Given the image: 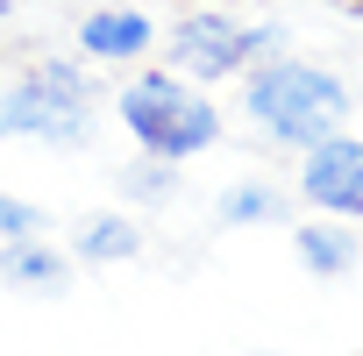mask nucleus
<instances>
[{
	"label": "nucleus",
	"instance_id": "nucleus-1",
	"mask_svg": "<svg viewBox=\"0 0 363 356\" xmlns=\"http://www.w3.org/2000/svg\"><path fill=\"white\" fill-rule=\"evenodd\" d=\"M349 86L328 72V65H306V57H264L242 72V114L264 143L278 150H320L328 135L349 128Z\"/></svg>",
	"mask_w": 363,
	"mask_h": 356
},
{
	"label": "nucleus",
	"instance_id": "nucleus-2",
	"mask_svg": "<svg viewBox=\"0 0 363 356\" xmlns=\"http://www.w3.org/2000/svg\"><path fill=\"white\" fill-rule=\"evenodd\" d=\"M43 143V150H86L93 143V79L72 57H36L0 86V143Z\"/></svg>",
	"mask_w": 363,
	"mask_h": 356
},
{
	"label": "nucleus",
	"instance_id": "nucleus-3",
	"mask_svg": "<svg viewBox=\"0 0 363 356\" xmlns=\"http://www.w3.org/2000/svg\"><path fill=\"white\" fill-rule=\"evenodd\" d=\"M121 121L135 135L143 157H164V164H186V157H207L221 143V107L186 79V72H135L121 86Z\"/></svg>",
	"mask_w": 363,
	"mask_h": 356
},
{
	"label": "nucleus",
	"instance_id": "nucleus-4",
	"mask_svg": "<svg viewBox=\"0 0 363 356\" xmlns=\"http://www.w3.org/2000/svg\"><path fill=\"white\" fill-rule=\"evenodd\" d=\"M264 57H285L278 22H242L228 8H200V15H178V29H171V65H186L193 86H221Z\"/></svg>",
	"mask_w": 363,
	"mask_h": 356
},
{
	"label": "nucleus",
	"instance_id": "nucleus-5",
	"mask_svg": "<svg viewBox=\"0 0 363 356\" xmlns=\"http://www.w3.org/2000/svg\"><path fill=\"white\" fill-rule=\"evenodd\" d=\"M299 193L328 221H363V135H328L320 150L299 157Z\"/></svg>",
	"mask_w": 363,
	"mask_h": 356
},
{
	"label": "nucleus",
	"instance_id": "nucleus-6",
	"mask_svg": "<svg viewBox=\"0 0 363 356\" xmlns=\"http://www.w3.org/2000/svg\"><path fill=\"white\" fill-rule=\"evenodd\" d=\"M72 36H79V57H93V65H135L157 43V22L143 8H93V15H79Z\"/></svg>",
	"mask_w": 363,
	"mask_h": 356
},
{
	"label": "nucleus",
	"instance_id": "nucleus-7",
	"mask_svg": "<svg viewBox=\"0 0 363 356\" xmlns=\"http://www.w3.org/2000/svg\"><path fill=\"white\" fill-rule=\"evenodd\" d=\"M0 285L8 292H29V299H65L72 292V257L36 235V243H0Z\"/></svg>",
	"mask_w": 363,
	"mask_h": 356
},
{
	"label": "nucleus",
	"instance_id": "nucleus-8",
	"mask_svg": "<svg viewBox=\"0 0 363 356\" xmlns=\"http://www.w3.org/2000/svg\"><path fill=\"white\" fill-rule=\"evenodd\" d=\"M128 257H143L135 214L100 207V214H79V221H72V264H128Z\"/></svg>",
	"mask_w": 363,
	"mask_h": 356
},
{
	"label": "nucleus",
	"instance_id": "nucleus-9",
	"mask_svg": "<svg viewBox=\"0 0 363 356\" xmlns=\"http://www.w3.org/2000/svg\"><path fill=\"white\" fill-rule=\"evenodd\" d=\"M292 250H299V264H306L313 278H342V271H356V257H363V243H356L349 221H299V228H292Z\"/></svg>",
	"mask_w": 363,
	"mask_h": 356
},
{
	"label": "nucleus",
	"instance_id": "nucleus-10",
	"mask_svg": "<svg viewBox=\"0 0 363 356\" xmlns=\"http://www.w3.org/2000/svg\"><path fill=\"white\" fill-rule=\"evenodd\" d=\"M214 221H221V228H264V221H285V193L264 186V178H235V186L214 200Z\"/></svg>",
	"mask_w": 363,
	"mask_h": 356
},
{
	"label": "nucleus",
	"instance_id": "nucleus-11",
	"mask_svg": "<svg viewBox=\"0 0 363 356\" xmlns=\"http://www.w3.org/2000/svg\"><path fill=\"white\" fill-rule=\"evenodd\" d=\"M114 186L128 193V207H164V200L178 193V164H164V157H135Z\"/></svg>",
	"mask_w": 363,
	"mask_h": 356
},
{
	"label": "nucleus",
	"instance_id": "nucleus-12",
	"mask_svg": "<svg viewBox=\"0 0 363 356\" xmlns=\"http://www.w3.org/2000/svg\"><path fill=\"white\" fill-rule=\"evenodd\" d=\"M36 235H50V214L15 200V193H0V243H36Z\"/></svg>",
	"mask_w": 363,
	"mask_h": 356
},
{
	"label": "nucleus",
	"instance_id": "nucleus-13",
	"mask_svg": "<svg viewBox=\"0 0 363 356\" xmlns=\"http://www.w3.org/2000/svg\"><path fill=\"white\" fill-rule=\"evenodd\" d=\"M8 8H15V0H0V15H8Z\"/></svg>",
	"mask_w": 363,
	"mask_h": 356
},
{
	"label": "nucleus",
	"instance_id": "nucleus-14",
	"mask_svg": "<svg viewBox=\"0 0 363 356\" xmlns=\"http://www.w3.org/2000/svg\"><path fill=\"white\" fill-rule=\"evenodd\" d=\"M349 356H363V349H349Z\"/></svg>",
	"mask_w": 363,
	"mask_h": 356
}]
</instances>
